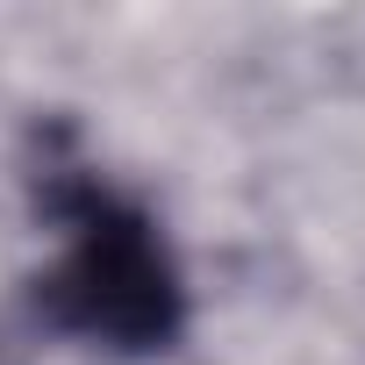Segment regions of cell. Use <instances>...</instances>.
<instances>
[{
    "label": "cell",
    "mask_w": 365,
    "mask_h": 365,
    "mask_svg": "<svg viewBox=\"0 0 365 365\" xmlns=\"http://www.w3.org/2000/svg\"><path fill=\"white\" fill-rule=\"evenodd\" d=\"M51 301L72 329H86L101 344H158L172 329L179 287H172V265H165L150 222L115 208L108 194H93L72 222V251L51 279Z\"/></svg>",
    "instance_id": "obj_1"
}]
</instances>
